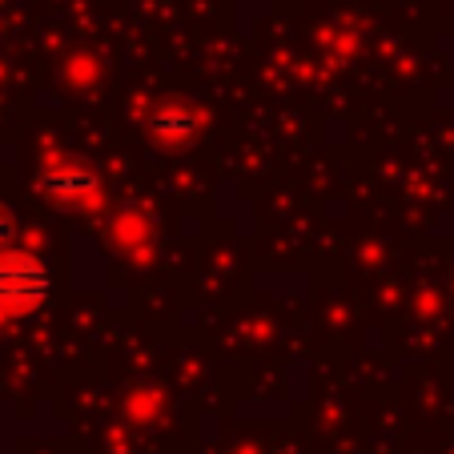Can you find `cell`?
<instances>
[{
	"mask_svg": "<svg viewBox=\"0 0 454 454\" xmlns=\"http://www.w3.org/2000/svg\"><path fill=\"white\" fill-rule=\"evenodd\" d=\"M9 241H12V222H9L4 214H0V249L9 246Z\"/></svg>",
	"mask_w": 454,
	"mask_h": 454,
	"instance_id": "277c9868",
	"label": "cell"
},
{
	"mask_svg": "<svg viewBox=\"0 0 454 454\" xmlns=\"http://www.w3.org/2000/svg\"><path fill=\"white\" fill-rule=\"evenodd\" d=\"M52 270L33 254H0V309L25 314L49 301Z\"/></svg>",
	"mask_w": 454,
	"mask_h": 454,
	"instance_id": "6da1fadb",
	"label": "cell"
},
{
	"mask_svg": "<svg viewBox=\"0 0 454 454\" xmlns=\"http://www.w3.org/2000/svg\"><path fill=\"white\" fill-rule=\"evenodd\" d=\"M149 133H153L161 145H185V141L198 137V117L181 101H165L149 113Z\"/></svg>",
	"mask_w": 454,
	"mask_h": 454,
	"instance_id": "3957f363",
	"label": "cell"
},
{
	"mask_svg": "<svg viewBox=\"0 0 454 454\" xmlns=\"http://www.w3.org/2000/svg\"><path fill=\"white\" fill-rule=\"evenodd\" d=\"M36 185L49 201H60V206H85L101 193V181H97L93 169L73 161H52L36 173Z\"/></svg>",
	"mask_w": 454,
	"mask_h": 454,
	"instance_id": "7a4b0ae2",
	"label": "cell"
}]
</instances>
